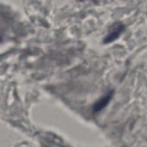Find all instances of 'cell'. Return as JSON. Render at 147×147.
<instances>
[{
  "mask_svg": "<svg viewBox=\"0 0 147 147\" xmlns=\"http://www.w3.org/2000/svg\"><path fill=\"white\" fill-rule=\"evenodd\" d=\"M124 25L121 22H117L111 28L110 32L104 39V43H111L117 40L121 33L124 31Z\"/></svg>",
  "mask_w": 147,
  "mask_h": 147,
  "instance_id": "6da1fadb",
  "label": "cell"
},
{
  "mask_svg": "<svg viewBox=\"0 0 147 147\" xmlns=\"http://www.w3.org/2000/svg\"><path fill=\"white\" fill-rule=\"evenodd\" d=\"M113 90H111L109 93H106L105 96H103V97L100 98V99L97 100L96 103L93 104V111L95 113H98V112L100 111L103 110L106 106L109 103V102L111 100L112 97H113Z\"/></svg>",
  "mask_w": 147,
  "mask_h": 147,
  "instance_id": "7a4b0ae2",
  "label": "cell"
}]
</instances>
